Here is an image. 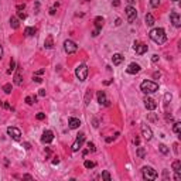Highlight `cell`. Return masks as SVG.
<instances>
[{
    "label": "cell",
    "mask_w": 181,
    "mask_h": 181,
    "mask_svg": "<svg viewBox=\"0 0 181 181\" xmlns=\"http://www.w3.org/2000/svg\"><path fill=\"white\" fill-rule=\"evenodd\" d=\"M149 37H150V40H153L156 44H164L166 40H167L166 31H164L163 28H160V27L153 28V30L149 33Z\"/></svg>",
    "instance_id": "1"
},
{
    "label": "cell",
    "mask_w": 181,
    "mask_h": 181,
    "mask_svg": "<svg viewBox=\"0 0 181 181\" xmlns=\"http://www.w3.org/2000/svg\"><path fill=\"white\" fill-rule=\"evenodd\" d=\"M140 89L144 94H154V92L159 91V84H156L153 81H143L141 85H140Z\"/></svg>",
    "instance_id": "2"
},
{
    "label": "cell",
    "mask_w": 181,
    "mask_h": 181,
    "mask_svg": "<svg viewBox=\"0 0 181 181\" xmlns=\"http://www.w3.org/2000/svg\"><path fill=\"white\" fill-rule=\"evenodd\" d=\"M141 174H143V178L147 181H153L157 178V171L154 170L153 167H143L141 169Z\"/></svg>",
    "instance_id": "3"
},
{
    "label": "cell",
    "mask_w": 181,
    "mask_h": 181,
    "mask_svg": "<svg viewBox=\"0 0 181 181\" xmlns=\"http://www.w3.org/2000/svg\"><path fill=\"white\" fill-rule=\"evenodd\" d=\"M75 75H76V78L81 82L86 81V78H88V67L85 64H79L76 67V69H75Z\"/></svg>",
    "instance_id": "4"
},
{
    "label": "cell",
    "mask_w": 181,
    "mask_h": 181,
    "mask_svg": "<svg viewBox=\"0 0 181 181\" xmlns=\"http://www.w3.org/2000/svg\"><path fill=\"white\" fill-rule=\"evenodd\" d=\"M64 50L67 54H74L78 51V45L72 40H65L64 41Z\"/></svg>",
    "instance_id": "5"
},
{
    "label": "cell",
    "mask_w": 181,
    "mask_h": 181,
    "mask_svg": "<svg viewBox=\"0 0 181 181\" xmlns=\"http://www.w3.org/2000/svg\"><path fill=\"white\" fill-rule=\"evenodd\" d=\"M126 16H128V21L129 23L135 21L136 17H137V10H136V7H133V6H128V7H126Z\"/></svg>",
    "instance_id": "6"
},
{
    "label": "cell",
    "mask_w": 181,
    "mask_h": 181,
    "mask_svg": "<svg viewBox=\"0 0 181 181\" xmlns=\"http://www.w3.org/2000/svg\"><path fill=\"white\" fill-rule=\"evenodd\" d=\"M84 141H85V135H84V133H79L76 140L74 141V144H72V147H71L72 151H78V150L81 149V146L84 144Z\"/></svg>",
    "instance_id": "7"
},
{
    "label": "cell",
    "mask_w": 181,
    "mask_h": 181,
    "mask_svg": "<svg viewBox=\"0 0 181 181\" xmlns=\"http://www.w3.org/2000/svg\"><path fill=\"white\" fill-rule=\"evenodd\" d=\"M7 135H9L13 140H20V137H21V132H20V129L13 128V126L7 128Z\"/></svg>",
    "instance_id": "8"
},
{
    "label": "cell",
    "mask_w": 181,
    "mask_h": 181,
    "mask_svg": "<svg viewBox=\"0 0 181 181\" xmlns=\"http://www.w3.org/2000/svg\"><path fill=\"white\" fill-rule=\"evenodd\" d=\"M141 135H143V137L146 139L147 141H150V140L153 139V132H151V129H150L149 125H146V123L141 125Z\"/></svg>",
    "instance_id": "9"
},
{
    "label": "cell",
    "mask_w": 181,
    "mask_h": 181,
    "mask_svg": "<svg viewBox=\"0 0 181 181\" xmlns=\"http://www.w3.org/2000/svg\"><path fill=\"white\" fill-rule=\"evenodd\" d=\"M133 48H135V51H136V54H139V55H143L144 53H147V50H149V47L146 45V44H141V43H135V45H133Z\"/></svg>",
    "instance_id": "10"
},
{
    "label": "cell",
    "mask_w": 181,
    "mask_h": 181,
    "mask_svg": "<svg viewBox=\"0 0 181 181\" xmlns=\"http://www.w3.org/2000/svg\"><path fill=\"white\" fill-rule=\"evenodd\" d=\"M170 20L174 27H181V17L177 11H171L170 13Z\"/></svg>",
    "instance_id": "11"
},
{
    "label": "cell",
    "mask_w": 181,
    "mask_h": 181,
    "mask_svg": "<svg viewBox=\"0 0 181 181\" xmlns=\"http://www.w3.org/2000/svg\"><path fill=\"white\" fill-rule=\"evenodd\" d=\"M140 65L139 64H136V62H132V64H129V67L126 68V72L128 74H130V75H136V74H139L140 72Z\"/></svg>",
    "instance_id": "12"
},
{
    "label": "cell",
    "mask_w": 181,
    "mask_h": 181,
    "mask_svg": "<svg viewBox=\"0 0 181 181\" xmlns=\"http://www.w3.org/2000/svg\"><path fill=\"white\" fill-rule=\"evenodd\" d=\"M144 106L147 110H154L156 107H157V103H156V101L153 99V98H144Z\"/></svg>",
    "instance_id": "13"
},
{
    "label": "cell",
    "mask_w": 181,
    "mask_h": 181,
    "mask_svg": "<svg viewBox=\"0 0 181 181\" xmlns=\"http://www.w3.org/2000/svg\"><path fill=\"white\" fill-rule=\"evenodd\" d=\"M96 96H98V102H99L101 105H103V106H109V101H107L105 91H99Z\"/></svg>",
    "instance_id": "14"
},
{
    "label": "cell",
    "mask_w": 181,
    "mask_h": 181,
    "mask_svg": "<svg viewBox=\"0 0 181 181\" xmlns=\"http://www.w3.org/2000/svg\"><path fill=\"white\" fill-rule=\"evenodd\" d=\"M54 140V133L51 130H45L43 133V137H41V141L45 143V144H48V143H51Z\"/></svg>",
    "instance_id": "15"
},
{
    "label": "cell",
    "mask_w": 181,
    "mask_h": 181,
    "mask_svg": "<svg viewBox=\"0 0 181 181\" xmlns=\"http://www.w3.org/2000/svg\"><path fill=\"white\" fill-rule=\"evenodd\" d=\"M68 126H69V129H78L79 126H81V120L76 119V117H69V120H68Z\"/></svg>",
    "instance_id": "16"
},
{
    "label": "cell",
    "mask_w": 181,
    "mask_h": 181,
    "mask_svg": "<svg viewBox=\"0 0 181 181\" xmlns=\"http://www.w3.org/2000/svg\"><path fill=\"white\" fill-rule=\"evenodd\" d=\"M123 60H125V57H123L122 54H113V57H112V62H113V65H120L123 62Z\"/></svg>",
    "instance_id": "17"
},
{
    "label": "cell",
    "mask_w": 181,
    "mask_h": 181,
    "mask_svg": "<svg viewBox=\"0 0 181 181\" xmlns=\"http://www.w3.org/2000/svg\"><path fill=\"white\" fill-rule=\"evenodd\" d=\"M10 27L13 30H17L20 27V20L19 17H10Z\"/></svg>",
    "instance_id": "18"
},
{
    "label": "cell",
    "mask_w": 181,
    "mask_h": 181,
    "mask_svg": "<svg viewBox=\"0 0 181 181\" xmlns=\"http://www.w3.org/2000/svg\"><path fill=\"white\" fill-rule=\"evenodd\" d=\"M44 47L45 48H53L54 47V40H53V35H48L47 38H45V41H44Z\"/></svg>",
    "instance_id": "19"
},
{
    "label": "cell",
    "mask_w": 181,
    "mask_h": 181,
    "mask_svg": "<svg viewBox=\"0 0 181 181\" xmlns=\"http://www.w3.org/2000/svg\"><path fill=\"white\" fill-rule=\"evenodd\" d=\"M103 24H105V20H103V17H101V16H98L95 19V27L98 30H101L102 27H103Z\"/></svg>",
    "instance_id": "20"
},
{
    "label": "cell",
    "mask_w": 181,
    "mask_h": 181,
    "mask_svg": "<svg viewBox=\"0 0 181 181\" xmlns=\"http://www.w3.org/2000/svg\"><path fill=\"white\" fill-rule=\"evenodd\" d=\"M146 24H147L149 27H151V26L154 24V17H153V14H150V13L146 14Z\"/></svg>",
    "instance_id": "21"
},
{
    "label": "cell",
    "mask_w": 181,
    "mask_h": 181,
    "mask_svg": "<svg viewBox=\"0 0 181 181\" xmlns=\"http://www.w3.org/2000/svg\"><path fill=\"white\" fill-rule=\"evenodd\" d=\"M136 154H137L139 159H144V157H146V150H144V147H137Z\"/></svg>",
    "instance_id": "22"
},
{
    "label": "cell",
    "mask_w": 181,
    "mask_h": 181,
    "mask_svg": "<svg viewBox=\"0 0 181 181\" xmlns=\"http://www.w3.org/2000/svg\"><path fill=\"white\" fill-rule=\"evenodd\" d=\"M171 167H173V170L175 171V173H180V171H181V161H180V160H175V161L173 163V166H171Z\"/></svg>",
    "instance_id": "23"
},
{
    "label": "cell",
    "mask_w": 181,
    "mask_h": 181,
    "mask_svg": "<svg viewBox=\"0 0 181 181\" xmlns=\"http://www.w3.org/2000/svg\"><path fill=\"white\" fill-rule=\"evenodd\" d=\"M35 33H37V30H35L34 27H27V28L24 30V34H26V35H34Z\"/></svg>",
    "instance_id": "24"
},
{
    "label": "cell",
    "mask_w": 181,
    "mask_h": 181,
    "mask_svg": "<svg viewBox=\"0 0 181 181\" xmlns=\"http://www.w3.org/2000/svg\"><path fill=\"white\" fill-rule=\"evenodd\" d=\"M159 150L161 151V154H169V153H170V150H169V147H167L166 144H160Z\"/></svg>",
    "instance_id": "25"
},
{
    "label": "cell",
    "mask_w": 181,
    "mask_h": 181,
    "mask_svg": "<svg viewBox=\"0 0 181 181\" xmlns=\"http://www.w3.org/2000/svg\"><path fill=\"white\" fill-rule=\"evenodd\" d=\"M14 84L16 85H21V75H20V72H17L14 75Z\"/></svg>",
    "instance_id": "26"
},
{
    "label": "cell",
    "mask_w": 181,
    "mask_h": 181,
    "mask_svg": "<svg viewBox=\"0 0 181 181\" xmlns=\"http://www.w3.org/2000/svg\"><path fill=\"white\" fill-rule=\"evenodd\" d=\"M35 101H37V96H27V98H26V102H27L28 105L35 103Z\"/></svg>",
    "instance_id": "27"
},
{
    "label": "cell",
    "mask_w": 181,
    "mask_h": 181,
    "mask_svg": "<svg viewBox=\"0 0 181 181\" xmlns=\"http://www.w3.org/2000/svg\"><path fill=\"white\" fill-rule=\"evenodd\" d=\"M173 130H174L177 135H180V132H181V123H180V122H175V123H174V128H173Z\"/></svg>",
    "instance_id": "28"
},
{
    "label": "cell",
    "mask_w": 181,
    "mask_h": 181,
    "mask_svg": "<svg viewBox=\"0 0 181 181\" xmlns=\"http://www.w3.org/2000/svg\"><path fill=\"white\" fill-rule=\"evenodd\" d=\"M92 99V91L89 89L88 92H86V96H85V105H89V101Z\"/></svg>",
    "instance_id": "29"
},
{
    "label": "cell",
    "mask_w": 181,
    "mask_h": 181,
    "mask_svg": "<svg viewBox=\"0 0 181 181\" xmlns=\"http://www.w3.org/2000/svg\"><path fill=\"white\" fill-rule=\"evenodd\" d=\"M84 166H85V169H94V167H95V163H94V161L86 160L85 163H84Z\"/></svg>",
    "instance_id": "30"
},
{
    "label": "cell",
    "mask_w": 181,
    "mask_h": 181,
    "mask_svg": "<svg viewBox=\"0 0 181 181\" xmlns=\"http://www.w3.org/2000/svg\"><path fill=\"white\" fill-rule=\"evenodd\" d=\"M3 91H4V94H11V84H6V85L3 86Z\"/></svg>",
    "instance_id": "31"
},
{
    "label": "cell",
    "mask_w": 181,
    "mask_h": 181,
    "mask_svg": "<svg viewBox=\"0 0 181 181\" xmlns=\"http://www.w3.org/2000/svg\"><path fill=\"white\" fill-rule=\"evenodd\" d=\"M102 178L106 181H110V174H109V171H103L102 173Z\"/></svg>",
    "instance_id": "32"
},
{
    "label": "cell",
    "mask_w": 181,
    "mask_h": 181,
    "mask_svg": "<svg viewBox=\"0 0 181 181\" xmlns=\"http://www.w3.org/2000/svg\"><path fill=\"white\" fill-rule=\"evenodd\" d=\"M160 1L161 0H150V4H151V7H159V4H160Z\"/></svg>",
    "instance_id": "33"
},
{
    "label": "cell",
    "mask_w": 181,
    "mask_h": 181,
    "mask_svg": "<svg viewBox=\"0 0 181 181\" xmlns=\"http://www.w3.org/2000/svg\"><path fill=\"white\" fill-rule=\"evenodd\" d=\"M159 60H160V57L157 55V54H153V55H151V62L156 64V62H159Z\"/></svg>",
    "instance_id": "34"
},
{
    "label": "cell",
    "mask_w": 181,
    "mask_h": 181,
    "mask_svg": "<svg viewBox=\"0 0 181 181\" xmlns=\"http://www.w3.org/2000/svg\"><path fill=\"white\" fill-rule=\"evenodd\" d=\"M14 67H16V62H14V61L11 60V61H10V69L7 71V74H11V72L14 71Z\"/></svg>",
    "instance_id": "35"
},
{
    "label": "cell",
    "mask_w": 181,
    "mask_h": 181,
    "mask_svg": "<svg viewBox=\"0 0 181 181\" xmlns=\"http://www.w3.org/2000/svg\"><path fill=\"white\" fill-rule=\"evenodd\" d=\"M88 150H89V151H92V153H94V151H95V144H94V143H91V141H89V143H88Z\"/></svg>",
    "instance_id": "36"
},
{
    "label": "cell",
    "mask_w": 181,
    "mask_h": 181,
    "mask_svg": "<svg viewBox=\"0 0 181 181\" xmlns=\"http://www.w3.org/2000/svg\"><path fill=\"white\" fill-rule=\"evenodd\" d=\"M37 120H44L45 119V113H43V112H40V113H37Z\"/></svg>",
    "instance_id": "37"
},
{
    "label": "cell",
    "mask_w": 181,
    "mask_h": 181,
    "mask_svg": "<svg viewBox=\"0 0 181 181\" xmlns=\"http://www.w3.org/2000/svg\"><path fill=\"white\" fill-rule=\"evenodd\" d=\"M17 17H19V20H24V19H26V14H24L23 11H19V13H17Z\"/></svg>",
    "instance_id": "38"
},
{
    "label": "cell",
    "mask_w": 181,
    "mask_h": 181,
    "mask_svg": "<svg viewBox=\"0 0 181 181\" xmlns=\"http://www.w3.org/2000/svg\"><path fill=\"white\" fill-rule=\"evenodd\" d=\"M164 101H166V103H169L171 101V94H166L164 95Z\"/></svg>",
    "instance_id": "39"
},
{
    "label": "cell",
    "mask_w": 181,
    "mask_h": 181,
    "mask_svg": "<svg viewBox=\"0 0 181 181\" xmlns=\"http://www.w3.org/2000/svg\"><path fill=\"white\" fill-rule=\"evenodd\" d=\"M149 120L150 122H157V117L154 116L153 113H149Z\"/></svg>",
    "instance_id": "40"
},
{
    "label": "cell",
    "mask_w": 181,
    "mask_h": 181,
    "mask_svg": "<svg viewBox=\"0 0 181 181\" xmlns=\"http://www.w3.org/2000/svg\"><path fill=\"white\" fill-rule=\"evenodd\" d=\"M33 79H34V82H37V84H41V82H43V78H40V76H34Z\"/></svg>",
    "instance_id": "41"
},
{
    "label": "cell",
    "mask_w": 181,
    "mask_h": 181,
    "mask_svg": "<svg viewBox=\"0 0 181 181\" xmlns=\"http://www.w3.org/2000/svg\"><path fill=\"white\" fill-rule=\"evenodd\" d=\"M112 4H113L115 7H119V6H120V1H119V0H113V1H112Z\"/></svg>",
    "instance_id": "42"
},
{
    "label": "cell",
    "mask_w": 181,
    "mask_h": 181,
    "mask_svg": "<svg viewBox=\"0 0 181 181\" xmlns=\"http://www.w3.org/2000/svg\"><path fill=\"white\" fill-rule=\"evenodd\" d=\"M99 31H101V30H98V28H95V30L92 31V35H94V37H98V35H99Z\"/></svg>",
    "instance_id": "43"
},
{
    "label": "cell",
    "mask_w": 181,
    "mask_h": 181,
    "mask_svg": "<svg viewBox=\"0 0 181 181\" xmlns=\"http://www.w3.org/2000/svg\"><path fill=\"white\" fill-rule=\"evenodd\" d=\"M160 76H161V72H154V74H153V78H154V79H157Z\"/></svg>",
    "instance_id": "44"
},
{
    "label": "cell",
    "mask_w": 181,
    "mask_h": 181,
    "mask_svg": "<svg viewBox=\"0 0 181 181\" xmlns=\"http://www.w3.org/2000/svg\"><path fill=\"white\" fill-rule=\"evenodd\" d=\"M23 178H26V180H33V177L30 175V174H24V175H23Z\"/></svg>",
    "instance_id": "45"
},
{
    "label": "cell",
    "mask_w": 181,
    "mask_h": 181,
    "mask_svg": "<svg viewBox=\"0 0 181 181\" xmlns=\"http://www.w3.org/2000/svg\"><path fill=\"white\" fill-rule=\"evenodd\" d=\"M38 10H40V3L37 1V3H35V10H34V13H38Z\"/></svg>",
    "instance_id": "46"
},
{
    "label": "cell",
    "mask_w": 181,
    "mask_h": 181,
    "mask_svg": "<svg viewBox=\"0 0 181 181\" xmlns=\"http://www.w3.org/2000/svg\"><path fill=\"white\" fill-rule=\"evenodd\" d=\"M23 146H24V149H26V150H30V149H31V146H30V143H24Z\"/></svg>",
    "instance_id": "47"
},
{
    "label": "cell",
    "mask_w": 181,
    "mask_h": 181,
    "mask_svg": "<svg viewBox=\"0 0 181 181\" xmlns=\"http://www.w3.org/2000/svg\"><path fill=\"white\" fill-rule=\"evenodd\" d=\"M38 95L41 96V98H43V96H45V89H40V92H38Z\"/></svg>",
    "instance_id": "48"
},
{
    "label": "cell",
    "mask_w": 181,
    "mask_h": 181,
    "mask_svg": "<svg viewBox=\"0 0 181 181\" xmlns=\"http://www.w3.org/2000/svg\"><path fill=\"white\" fill-rule=\"evenodd\" d=\"M174 178H175L177 181H180L181 180V174L180 173H175V177H174Z\"/></svg>",
    "instance_id": "49"
},
{
    "label": "cell",
    "mask_w": 181,
    "mask_h": 181,
    "mask_svg": "<svg viewBox=\"0 0 181 181\" xmlns=\"http://www.w3.org/2000/svg\"><path fill=\"white\" fill-rule=\"evenodd\" d=\"M166 120H167V122H173V116H169V115H167V116H166Z\"/></svg>",
    "instance_id": "50"
},
{
    "label": "cell",
    "mask_w": 181,
    "mask_h": 181,
    "mask_svg": "<svg viewBox=\"0 0 181 181\" xmlns=\"http://www.w3.org/2000/svg\"><path fill=\"white\" fill-rule=\"evenodd\" d=\"M24 7H26V6H24V4H19V6H17V10H23V9H24Z\"/></svg>",
    "instance_id": "51"
},
{
    "label": "cell",
    "mask_w": 181,
    "mask_h": 181,
    "mask_svg": "<svg viewBox=\"0 0 181 181\" xmlns=\"http://www.w3.org/2000/svg\"><path fill=\"white\" fill-rule=\"evenodd\" d=\"M50 14H51V16H54V14H55V7L50 9Z\"/></svg>",
    "instance_id": "52"
},
{
    "label": "cell",
    "mask_w": 181,
    "mask_h": 181,
    "mask_svg": "<svg viewBox=\"0 0 181 181\" xmlns=\"http://www.w3.org/2000/svg\"><path fill=\"white\" fill-rule=\"evenodd\" d=\"M115 24H116V26H120V24H122V20H120V19H116V23H115Z\"/></svg>",
    "instance_id": "53"
},
{
    "label": "cell",
    "mask_w": 181,
    "mask_h": 181,
    "mask_svg": "<svg viewBox=\"0 0 181 181\" xmlns=\"http://www.w3.org/2000/svg\"><path fill=\"white\" fill-rule=\"evenodd\" d=\"M58 163H60V160H58V157H57V159H55V160L53 161V164L55 166V164H58Z\"/></svg>",
    "instance_id": "54"
},
{
    "label": "cell",
    "mask_w": 181,
    "mask_h": 181,
    "mask_svg": "<svg viewBox=\"0 0 181 181\" xmlns=\"http://www.w3.org/2000/svg\"><path fill=\"white\" fill-rule=\"evenodd\" d=\"M1 57H3V48H1V45H0V60H1Z\"/></svg>",
    "instance_id": "55"
},
{
    "label": "cell",
    "mask_w": 181,
    "mask_h": 181,
    "mask_svg": "<svg viewBox=\"0 0 181 181\" xmlns=\"http://www.w3.org/2000/svg\"><path fill=\"white\" fill-rule=\"evenodd\" d=\"M44 74V69H40V71H37V75H41Z\"/></svg>",
    "instance_id": "56"
},
{
    "label": "cell",
    "mask_w": 181,
    "mask_h": 181,
    "mask_svg": "<svg viewBox=\"0 0 181 181\" xmlns=\"http://www.w3.org/2000/svg\"><path fill=\"white\" fill-rule=\"evenodd\" d=\"M112 140H113V137H106V141H107V143H110Z\"/></svg>",
    "instance_id": "57"
},
{
    "label": "cell",
    "mask_w": 181,
    "mask_h": 181,
    "mask_svg": "<svg viewBox=\"0 0 181 181\" xmlns=\"http://www.w3.org/2000/svg\"><path fill=\"white\" fill-rule=\"evenodd\" d=\"M139 143H140V140H139V139L136 137V139H135V144H139Z\"/></svg>",
    "instance_id": "58"
},
{
    "label": "cell",
    "mask_w": 181,
    "mask_h": 181,
    "mask_svg": "<svg viewBox=\"0 0 181 181\" xmlns=\"http://www.w3.org/2000/svg\"><path fill=\"white\" fill-rule=\"evenodd\" d=\"M128 3H129V4H133V3H135V0H128Z\"/></svg>",
    "instance_id": "59"
},
{
    "label": "cell",
    "mask_w": 181,
    "mask_h": 181,
    "mask_svg": "<svg viewBox=\"0 0 181 181\" xmlns=\"http://www.w3.org/2000/svg\"><path fill=\"white\" fill-rule=\"evenodd\" d=\"M173 1H178V0H173Z\"/></svg>",
    "instance_id": "60"
},
{
    "label": "cell",
    "mask_w": 181,
    "mask_h": 181,
    "mask_svg": "<svg viewBox=\"0 0 181 181\" xmlns=\"http://www.w3.org/2000/svg\"><path fill=\"white\" fill-rule=\"evenodd\" d=\"M0 1H1V0H0Z\"/></svg>",
    "instance_id": "61"
}]
</instances>
